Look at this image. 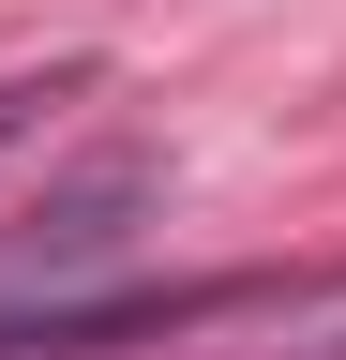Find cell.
Listing matches in <instances>:
<instances>
[{"label":"cell","instance_id":"obj_2","mask_svg":"<svg viewBox=\"0 0 346 360\" xmlns=\"http://www.w3.org/2000/svg\"><path fill=\"white\" fill-rule=\"evenodd\" d=\"M75 90H91V60H46V75H0V150H30V135H46Z\"/></svg>","mask_w":346,"mask_h":360},{"label":"cell","instance_id":"obj_1","mask_svg":"<svg viewBox=\"0 0 346 360\" xmlns=\"http://www.w3.org/2000/svg\"><path fill=\"white\" fill-rule=\"evenodd\" d=\"M151 195H166L151 150H106V165H75L46 210L0 225V345L46 330V315H75V300H106L121 255H136V225H151Z\"/></svg>","mask_w":346,"mask_h":360}]
</instances>
